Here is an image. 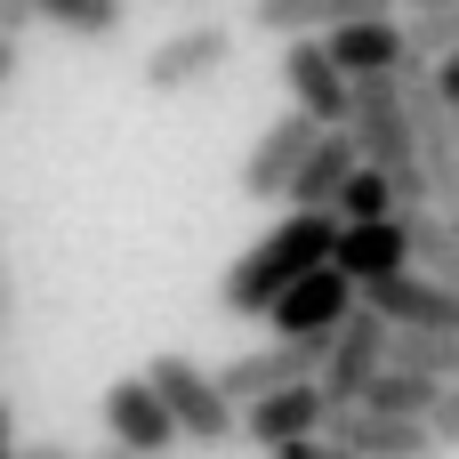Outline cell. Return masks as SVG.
Returning <instances> with one entry per match:
<instances>
[{"label":"cell","mask_w":459,"mask_h":459,"mask_svg":"<svg viewBox=\"0 0 459 459\" xmlns=\"http://www.w3.org/2000/svg\"><path fill=\"white\" fill-rule=\"evenodd\" d=\"M331 444H347L355 459H436V436L428 420H395V411H371V403H339L323 420Z\"/></svg>","instance_id":"11"},{"label":"cell","mask_w":459,"mask_h":459,"mask_svg":"<svg viewBox=\"0 0 459 459\" xmlns=\"http://www.w3.org/2000/svg\"><path fill=\"white\" fill-rule=\"evenodd\" d=\"M331 218H339V226H363V218H403V202H395V186H387V178H379L371 161H355V178L339 186Z\"/></svg>","instance_id":"22"},{"label":"cell","mask_w":459,"mask_h":459,"mask_svg":"<svg viewBox=\"0 0 459 459\" xmlns=\"http://www.w3.org/2000/svg\"><path fill=\"white\" fill-rule=\"evenodd\" d=\"M323 420H331V403H323V387H315V379L274 387V395H258V403H242V411H234V428H242L258 452H282V444H299V436H323Z\"/></svg>","instance_id":"13"},{"label":"cell","mask_w":459,"mask_h":459,"mask_svg":"<svg viewBox=\"0 0 459 459\" xmlns=\"http://www.w3.org/2000/svg\"><path fill=\"white\" fill-rule=\"evenodd\" d=\"M331 258V218L323 210H290V218H274L226 274H218V307L234 315V323H258L307 266H323Z\"/></svg>","instance_id":"1"},{"label":"cell","mask_w":459,"mask_h":459,"mask_svg":"<svg viewBox=\"0 0 459 459\" xmlns=\"http://www.w3.org/2000/svg\"><path fill=\"white\" fill-rule=\"evenodd\" d=\"M355 129H323L315 145H307V161H299V178H290V194H282V210H323L331 218V202H339V186L355 178Z\"/></svg>","instance_id":"16"},{"label":"cell","mask_w":459,"mask_h":459,"mask_svg":"<svg viewBox=\"0 0 459 459\" xmlns=\"http://www.w3.org/2000/svg\"><path fill=\"white\" fill-rule=\"evenodd\" d=\"M452 129H459V113H452Z\"/></svg>","instance_id":"33"},{"label":"cell","mask_w":459,"mask_h":459,"mask_svg":"<svg viewBox=\"0 0 459 459\" xmlns=\"http://www.w3.org/2000/svg\"><path fill=\"white\" fill-rule=\"evenodd\" d=\"M89 459H137V452H121V444H105V452H89Z\"/></svg>","instance_id":"31"},{"label":"cell","mask_w":459,"mask_h":459,"mask_svg":"<svg viewBox=\"0 0 459 459\" xmlns=\"http://www.w3.org/2000/svg\"><path fill=\"white\" fill-rule=\"evenodd\" d=\"M403 8H459V0H403Z\"/></svg>","instance_id":"32"},{"label":"cell","mask_w":459,"mask_h":459,"mask_svg":"<svg viewBox=\"0 0 459 459\" xmlns=\"http://www.w3.org/2000/svg\"><path fill=\"white\" fill-rule=\"evenodd\" d=\"M347 129H355V153L395 186V202H403V210H428V178H420V153H411V113H403V81H395V73L355 81Z\"/></svg>","instance_id":"2"},{"label":"cell","mask_w":459,"mask_h":459,"mask_svg":"<svg viewBox=\"0 0 459 459\" xmlns=\"http://www.w3.org/2000/svg\"><path fill=\"white\" fill-rule=\"evenodd\" d=\"M315 137H323V121H307L299 105H282V113H274V121L258 129V145L242 153V194H250V202H282Z\"/></svg>","instance_id":"10"},{"label":"cell","mask_w":459,"mask_h":459,"mask_svg":"<svg viewBox=\"0 0 459 459\" xmlns=\"http://www.w3.org/2000/svg\"><path fill=\"white\" fill-rule=\"evenodd\" d=\"M387 363H403V371H420L436 387H459V331H395Z\"/></svg>","instance_id":"20"},{"label":"cell","mask_w":459,"mask_h":459,"mask_svg":"<svg viewBox=\"0 0 459 459\" xmlns=\"http://www.w3.org/2000/svg\"><path fill=\"white\" fill-rule=\"evenodd\" d=\"M331 266L355 274V290L379 282V274H403V266H411L403 218H363V226H339V218H331Z\"/></svg>","instance_id":"15"},{"label":"cell","mask_w":459,"mask_h":459,"mask_svg":"<svg viewBox=\"0 0 459 459\" xmlns=\"http://www.w3.org/2000/svg\"><path fill=\"white\" fill-rule=\"evenodd\" d=\"M403 234H411V266L459 290V218L452 210H403Z\"/></svg>","instance_id":"19"},{"label":"cell","mask_w":459,"mask_h":459,"mask_svg":"<svg viewBox=\"0 0 459 459\" xmlns=\"http://www.w3.org/2000/svg\"><path fill=\"white\" fill-rule=\"evenodd\" d=\"M403 0H250V24L266 40H299V32H331L347 16H395Z\"/></svg>","instance_id":"17"},{"label":"cell","mask_w":459,"mask_h":459,"mask_svg":"<svg viewBox=\"0 0 459 459\" xmlns=\"http://www.w3.org/2000/svg\"><path fill=\"white\" fill-rule=\"evenodd\" d=\"M355 299H363L387 331H459V290L436 282V274H420V266L379 274V282H363Z\"/></svg>","instance_id":"7"},{"label":"cell","mask_w":459,"mask_h":459,"mask_svg":"<svg viewBox=\"0 0 459 459\" xmlns=\"http://www.w3.org/2000/svg\"><path fill=\"white\" fill-rule=\"evenodd\" d=\"M266 459H355V452L331 444V436H299V444H282V452H266Z\"/></svg>","instance_id":"25"},{"label":"cell","mask_w":459,"mask_h":459,"mask_svg":"<svg viewBox=\"0 0 459 459\" xmlns=\"http://www.w3.org/2000/svg\"><path fill=\"white\" fill-rule=\"evenodd\" d=\"M403 40H411L420 65L452 56V48H459V8H403Z\"/></svg>","instance_id":"23"},{"label":"cell","mask_w":459,"mask_h":459,"mask_svg":"<svg viewBox=\"0 0 459 459\" xmlns=\"http://www.w3.org/2000/svg\"><path fill=\"white\" fill-rule=\"evenodd\" d=\"M323 339H331V331H315V339H266V347L234 355V363L218 371V395L242 411V403H258V395H274V387H299V379H315V363H323Z\"/></svg>","instance_id":"9"},{"label":"cell","mask_w":459,"mask_h":459,"mask_svg":"<svg viewBox=\"0 0 459 459\" xmlns=\"http://www.w3.org/2000/svg\"><path fill=\"white\" fill-rule=\"evenodd\" d=\"M32 24H48V32H65V40H121V24H129V0H32Z\"/></svg>","instance_id":"18"},{"label":"cell","mask_w":459,"mask_h":459,"mask_svg":"<svg viewBox=\"0 0 459 459\" xmlns=\"http://www.w3.org/2000/svg\"><path fill=\"white\" fill-rule=\"evenodd\" d=\"M428 81H436V97H444V105L459 113V48H452V56H436V65H428Z\"/></svg>","instance_id":"26"},{"label":"cell","mask_w":459,"mask_h":459,"mask_svg":"<svg viewBox=\"0 0 459 459\" xmlns=\"http://www.w3.org/2000/svg\"><path fill=\"white\" fill-rule=\"evenodd\" d=\"M0 459H16V403L0 395Z\"/></svg>","instance_id":"28"},{"label":"cell","mask_w":459,"mask_h":459,"mask_svg":"<svg viewBox=\"0 0 459 459\" xmlns=\"http://www.w3.org/2000/svg\"><path fill=\"white\" fill-rule=\"evenodd\" d=\"M97 411H105V436H113L121 452H137V459H169L178 452V428H169L161 395L145 387V371H137V379H113V387L97 395Z\"/></svg>","instance_id":"12"},{"label":"cell","mask_w":459,"mask_h":459,"mask_svg":"<svg viewBox=\"0 0 459 459\" xmlns=\"http://www.w3.org/2000/svg\"><path fill=\"white\" fill-rule=\"evenodd\" d=\"M145 387L161 395L178 444H194V452H226V444L242 436V428H234V403L218 395V371H202L194 355H153V363H145Z\"/></svg>","instance_id":"3"},{"label":"cell","mask_w":459,"mask_h":459,"mask_svg":"<svg viewBox=\"0 0 459 459\" xmlns=\"http://www.w3.org/2000/svg\"><path fill=\"white\" fill-rule=\"evenodd\" d=\"M226 65H234V24L226 16H194V24H178V32H161L145 48V89L153 97H186V89L218 81Z\"/></svg>","instance_id":"4"},{"label":"cell","mask_w":459,"mask_h":459,"mask_svg":"<svg viewBox=\"0 0 459 459\" xmlns=\"http://www.w3.org/2000/svg\"><path fill=\"white\" fill-rule=\"evenodd\" d=\"M387 339H395V331L355 299V307H347V323L323 339V363H315V387H323V403H331V411H339V403H363V387L387 371Z\"/></svg>","instance_id":"5"},{"label":"cell","mask_w":459,"mask_h":459,"mask_svg":"<svg viewBox=\"0 0 459 459\" xmlns=\"http://www.w3.org/2000/svg\"><path fill=\"white\" fill-rule=\"evenodd\" d=\"M16 459H81V452H65V444H16Z\"/></svg>","instance_id":"30"},{"label":"cell","mask_w":459,"mask_h":459,"mask_svg":"<svg viewBox=\"0 0 459 459\" xmlns=\"http://www.w3.org/2000/svg\"><path fill=\"white\" fill-rule=\"evenodd\" d=\"M16 65H24V56H16V32H0V89L16 81Z\"/></svg>","instance_id":"29"},{"label":"cell","mask_w":459,"mask_h":459,"mask_svg":"<svg viewBox=\"0 0 459 459\" xmlns=\"http://www.w3.org/2000/svg\"><path fill=\"white\" fill-rule=\"evenodd\" d=\"M282 97L307 113V121H323V129H347V105H355V81L331 65V48L315 40V32H299V40H282Z\"/></svg>","instance_id":"6"},{"label":"cell","mask_w":459,"mask_h":459,"mask_svg":"<svg viewBox=\"0 0 459 459\" xmlns=\"http://www.w3.org/2000/svg\"><path fill=\"white\" fill-rule=\"evenodd\" d=\"M32 24V0H0V32H24Z\"/></svg>","instance_id":"27"},{"label":"cell","mask_w":459,"mask_h":459,"mask_svg":"<svg viewBox=\"0 0 459 459\" xmlns=\"http://www.w3.org/2000/svg\"><path fill=\"white\" fill-rule=\"evenodd\" d=\"M315 40L331 48V65H339L347 81L395 73V65L411 56V40H403V8H395V16H347V24H331V32H315Z\"/></svg>","instance_id":"14"},{"label":"cell","mask_w":459,"mask_h":459,"mask_svg":"<svg viewBox=\"0 0 459 459\" xmlns=\"http://www.w3.org/2000/svg\"><path fill=\"white\" fill-rule=\"evenodd\" d=\"M428 436H436V452H459V387L436 395V411H428Z\"/></svg>","instance_id":"24"},{"label":"cell","mask_w":459,"mask_h":459,"mask_svg":"<svg viewBox=\"0 0 459 459\" xmlns=\"http://www.w3.org/2000/svg\"><path fill=\"white\" fill-rule=\"evenodd\" d=\"M436 395H444V387H436V379H420V371H403V363H387V371L363 387V403H371V411H395V420H428V411H436Z\"/></svg>","instance_id":"21"},{"label":"cell","mask_w":459,"mask_h":459,"mask_svg":"<svg viewBox=\"0 0 459 459\" xmlns=\"http://www.w3.org/2000/svg\"><path fill=\"white\" fill-rule=\"evenodd\" d=\"M347 307H355V274H339V266L323 258V266H307V274H299V282H290L258 323H266L274 339H315V331H339Z\"/></svg>","instance_id":"8"}]
</instances>
